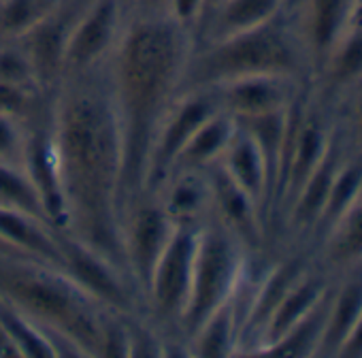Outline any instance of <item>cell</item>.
<instances>
[{
    "label": "cell",
    "mask_w": 362,
    "mask_h": 358,
    "mask_svg": "<svg viewBox=\"0 0 362 358\" xmlns=\"http://www.w3.org/2000/svg\"><path fill=\"white\" fill-rule=\"evenodd\" d=\"M52 143L73 237L109 258H126L119 233L122 137L111 92L77 83L56 109Z\"/></svg>",
    "instance_id": "cell-1"
},
{
    "label": "cell",
    "mask_w": 362,
    "mask_h": 358,
    "mask_svg": "<svg viewBox=\"0 0 362 358\" xmlns=\"http://www.w3.org/2000/svg\"><path fill=\"white\" fill-rule=\"evenodd\" d=\"M188 30L170 13H147L117 47L111 96L122 137V201L147 182L156 132L190 60Z\"/></svg>",
    "instance_id": "cell-2"
},
{
    "label": "cell",
    "mask_w": 362,
    "mask_h": 358,
    "mask_svg": "<svg viewBox=\"0 0 362 358\" xmlns=\"http://www.w3.org/2000/svg\"><path fill=\"white\" fill-rule=\"evenodd\" d=\"M184 75L194 90L216 88L250 75H286L311 81V64L294 24L290 0L271 22L209 41L192 62L188 60Z\"/></svg>",
    "instance_id": "cell-3"
},
{
    "label": "cell",
    "mask_w": 362,
    "mask_h": 358,
    "mask_svg": "<svg viewBox=\"0 0 362 358\" xmlns=\"http://www.w3.org/2000/svg\"><path fill=\"white\" fill-rule=\"evenodd\" d=\"M0 301L54 328L81 354H98L100 322L92 313V299L66 273L35 258L0 256Z\"/></svg>",
    "instance_id": "cell-4"
},
{
    "label": "cell",
    "mask_w": 362,
    "mask_h": 358,
    "mask_svg": "<svg viewBox=\"0 0 362 358\" xmlns=\"http://www.w3.org/2000/svg\"><path fill=\"white\" fill-rule=\"evenodd\" d=\"M243 271L239 239L226 226H209L197 235L190 294L181 322L188 333L197 328L224 303L235 299Z\"/></svg>",
    "instance_id": "cell-5"
},
{
    "label": "cell",
    "mask_w": 362,
    "mask_h": 358,
    "mask_svg": "<svg viewBox=\"0 0 362 358\" xmlns=\"http://www.w3.org/2000/svg\"><path fill=\"white\" fill-rule=\"evenodd\" d=\"M197 231L175 224L173 233L153 267L147 294L153 309L164 318H181L190 294L192 265L197 254Z\"/></svg>",
    "instance_id": "cell-6"
},
{
    "label": "cell",
    "mask_w": 362,
    "mask_h": 358,
    "mask_svg": "<svg viewBox=\"0 0 362 358\" xmlns=\"http://www.w3.org/2000/svg\"><path fill=\"white\" fill-rule=\"evenodd\" d=\"M290 9L313 79L337 41L354 26L356 0H290Z\"/></svg>",
    "instance_id": "cell-7"
},
{
    "label": "cell",
    "mask_w": 362,
    "mask_h": 358,
    "mask_svg": "<svg viewBox=\"0 0 362 358\" xmlns=\"http://www.w3.org/2000/svg\"><path fill=\"white\" fill-rule=\"evenodd\" d=\"M311 81L286 75H250L214 88L220 109L233 117H252L288 109Z\"/></svg>",
    "instance_id": "cell-8"
},
{
    "label": "cell",
    "mask_w": 362,
    "mask_h": 358,
    "mask_svg": "<svg viewBox=\"0 0 362 358\" xmlns=\"http://www.w3.org/2000/svg\"><path fill=\"white\" fill-rule=\"evenodd\" d=\"M218 111L220 103L214 88H199L192 94H186L175 107H170L166 111V120L160 122V128L156 132L147 182L153 179L156 173H162L166 166L175 164L179 151L184 149L194 130Z\"/></svg>",
    "instance_id": "cell-9"
},
{
    "label": "cell",
    "mask_w": 362,
    "mask_h": 358,
    "mask_svg": "<svg viewBox=\"0 0 362 358\" xmlns=\"http://www.w3.org/2000/svg\"><path fill=\"white\" fill-rule=\"evenodd\" d=\"M58 241L62 252V271L86 296L113 309H128L130 294L126 292V286L109 258H105L77 237H66Z\"/></svg>",
    "instance_id": "cell-10"
},
{
    "label": "cell",
    "mask_w": 362,
    "mask_h": 358,
    "mask_svg": "<svg viewBox=\"0 0 362 358\" xmlns=\"http://www.w3.org/2000/svg\"><path fill=\"white\" fill-rule=\"evenodd\" d=\"M119 18V0H88L66 41L64 71H86L100 60L115 41Z\"/></svg>",
    "instance_id": "cell-11"
},
{
    "label": "cell",
    "mask_w": 362,
    "mask_h": 358,
    "mask_svg": "<svg viewBox=\"0 0 362 358\" xmlns=\"http://www.w3.org/2000/svg\"><path fill=\"white\" fill-rule=\"evenodd\" d=\"M88 0H79L73 7H58L52 16L30 28L20 37V47L33 64L37 83L52 81L60 71H64V50L75 20Z\"/></svg>",
    "instance_id": "cell-12"
},
{
    "label": "cell",
    "mask_w": 362,
    "mask_h": 358,
    "mask_svg": "<svg viewBox=\"0 0 362 358\" xmlns=\"http://www.w3.org/2000/svg\"><path fill=\"white\" fill-rule=\"evenodd\" d=\"M347 149H349V143L339 126L330 149L326 151L322 162L313 168V173L305 179V184L300 186V190L288 205V224L296 235H315L317 222L322 218V212L330 192L332 177L343 156L347 154Z\"/></svg>",
    "instance_id": "cell-13"
},
{
    "label": "cell",
    "mask_w": 362,
    "mask_h": 358,
    "mask_svg": "<svg viewBox=\"0 0 362 358\" xmlns=\"http://www.w3.org/2000/svg\"><path fill=\"white\" fill-rule=\"evenodd\" d=\"M173 216L162 207H141L134 212L128 237L124 239L126 260L139 279L141 288L147 292L153 267L173 233Z\"/></svg>",
    "instance_id": "cell-14"
},
{
    "label": "cell",
    "mask_w": 362,
    "mask_h": 358,
    "mask_svg": "<svg viewBox=\"0 0 362 358\" xmlns=\"http://www.w3.org/2000/svg\"><path fill=\"white\" fill-rule=\"evenodd\" d=\"M313 262L330 277L362 267V192L317 239Z\"/></svg>",
    "instance_id": "cell-15"
},
{
    "label": "cell",
    "mask_w": 362,
    "mask_h": 358,
    "mask_svg": "<svg viewBox=\"0 0 362 358\" xmlns=\"http://www.w3.org/2000/svg\"><path fill=\"white\" fill-rule=\"evenodd\" d=\"M313 260L307 254H294L286 260H279L273 269H269L258 284L252 303L247 305V311L241 320V333L239 343L245 339H252L254 345L260 337L262 326L267 324L269 316L277 307V303L286 296V292L309 271Z\"/></svg>",
    "instance_id": "cell-16"
},
{
    "label": "cell",
    "mask_w": 362,
    "mask_h": 358,
    "mask_svg": "<svg viewBox=\"0 0 362 358\" xmlns=\"http://www.w3.org/2000/svg\"><path fill=\"white\" fill-rule=\"evenodd\" d=\"M362 81V24H354L330 50L324 64L311 79L315 96L334 105L345 92Z\"/></svg>",
    "instance_id": "cell-17"
},
{
    "label": "cell",
    "mask_w": 362,
    "mask_h": 358,
    "mask_svg": "<svg viewBox=\"0 0 362 358\" xmlns=\"http://www.w3.org/2000/svg\"><path fill=\"white\" fill-rule=\"evenodd\" d=\"M22 162H24L22 168L26 171L28 179L33 182V186H35V190L43 203V209H45L49 224L66 229V222H69L66 203H64L60 175H58L52 134L35 132L30 139H26Z\"/></svg>",
    "instance_id": "cell-18"
},
{
    "label": "cell",
    "mask_w": 362,
    "mask_h": 358,
    "mask_svg": "<svg viewBox=\"0 0 362 358\" xmlns=\"http://www.w3.org/2000/svg\"><path fill=\"white\" fill-rule=\"evenodd\" d=\"M218 164L247 197L256 201L262 216L264 209H271V179L267 162L256 141L239 124Z\"/></svg>",
    "instance_id": "cell-19"
},
{
    "label": "cell",
    "mask_w": 362,
    "mask_h": 358,
    "mask_svg": "<svg viewBox=\"0 0 362 358\" xmlns=\"http://www.w3.org/2000/svg\"><path fill=\"white\" fill-rule=\"evenodd\" d=\"M334 277L324 273L315 262L309 267V271L286 292V296L277 303L273 313L269 316L267 324L260 330V337L256 341V350L262 345L273 343L279 339L288 328H292L298 320H303L332 288ZM254 350V352H256Z\"/></svg>",
    "instance_id": "cell-20"
},
{
    "label": "cell",
    "mask_w": 362,
    "mask_h": 358,
    "mask_svg": "<svg viewBox=\"0 0 362 358\" xmlns=\"http://www.w3.org/2000/svg\"><path fill=\"white\" fill-rule=\"evenodd\" d=\"M0 237H5L11 246H16L24 254L62 271L60 241L58 237L49 235L47 222L22 209L0 205Z\"/></svg>",
    "instance_id": "cell-21"
},
{
    "label": "cell",
    "mask_w": 362,
    "mask_h": 358,
    "mask_svg": "<svg viewBox=\"0 0 362 358\" xmlns=\"http://www.w3.org/2000/svg\"><path fill=\"white\" fill-rule=\"evenodd\" d=\"M211 190L224 226L241 243H258L262 233V212L256 201L247 197L222 168H218L214 177Z\"/></svg>",
    "instance_id": "cell-22"
},
{
    "label": "cell",
    "mask_w": 362,
    "mask_h": 358,
    "mask_svg": "<svg viewBox=\"0 0 362 358\" xmlns=\"http://www.w3.org/2000/svg\"><path fill=\"white\" fill-rule=\"evenodd\" d=\"M288 7V0H220L205 16L209 41L258 28L277 18Z\"/></svg>",
    "instance_id": "cell-23"
},
{
    "label": "cell",
    "mask_w": 362,
    "mask_h": 358,
    "mask_svg": "<svg viewBox=\"0 0 362 358\" xmlns=\"http://www.w3.org/2000/svg\"><path fill=\"white\" fill-rule=\"evenodd\" d=\"M334 284V282H332ZM330 292L332 288L326 292V296L303 318L298 320L292 328H288L279 339H275L269 345L258 347L254 354H262V356H284V358H303V356H315L320 341H322V333H324V324H326V316H328V303H330Z\"/></svg>",
    "instance_id": "cell-24"
},
{
    "label": "cell",
    "mask_w": 362,
    "mask_h": 358,
    "mask_svg": "<svg viewBox=\"0 0 362 358\" xmlns=\"http://www.w3.org/2000/svg\"><path fill=\"white\" fill-rule=\"evenodd\" d=\"M237 130V122L226 111L214 113L207 122H203L194 134L188 139L184 149L179 151L175 164L181 166H207L214 162H220L226 145L230 143L233 134Z\"/></svg>",
    "instance_id": "cell-25"
},
{
    "label": "cell",
    "mask_w": 362,
    "mask_h": 358,
    "mask_svg": "<svg viewBox=\"0 0 362 358\" xmlns=\"http://www.w3.org/2000/svg\"><path fill=\"white\" fill-rule=\"evenodd\" d=\"M239 313L235 307V299H230L197 328V354L209 358L235 354V345L239 343Z\"/></svg>",
    "instance_id": "cell-26"
},
{
    "label": "cell",
    "mask_w": 362,
    "mask_h": 358,
    "mask_svg": "<svg viewBox=\"0 0 362 358\" xmlns=\"http://www.w3.org/2000/svg\"><path fill=\"white\" fill-rule=\"evenodd\" d=\"M0 324L9 333L20 356H33V358L58 356L56 341L49 335H45V330L39 328L35 320H30L20 309H16L5 301H0Z\"/></svg>",
    "instance_id": "cell-27"
},
{
    "label": "cell",
    "mask_w": 362,
    "mask_h": 358,
    "mask_svg": "<svg viewBox=\"0 0 362 358\" xmlns=\"http://www.w3.org/2000/svg\"><path fill=\"white\" fill-rule=\"evenodd\" d=\"M0 205L22 209L49 224L33 182L28 179L26 171L18 164L0 162Z\"/></svg>",
    "instance_id": "cell-28"
},
{
    "label": "cell",
    "mask_w": 362,
    "mask_h": 358,
    "mask_svg": "<svg viewBox=\"0 0 362 358\" xmlns=\"http://www.w3.org/2000/svg\"><path fill=\"white\" fill-rule=\"evenodd\" d=\"M60 7V0H0V35L20 39Z\"/></svg>",
    "instance_id": "cell-29"
},
{
    "label": "cell",
    "mask_w": 362,
    "mask_h": 358,
    "mask_svg": "<svg viewBox=\"0 0 362 358\" xmlns=\"http://www.w3.org/2000/svg\"><path fill=\"white\" fill-rule=\"evenodd\" d=\"M332 109L347 143L362 154V81L345 92Z\"/></svg>",
    "instance_id": "cell-30"
},
{
    "label": "cell",
    "mask_w": 362,
    "mask_h": 358,
    "mask_svg": "<svg viewBox=\"0 0 362 358\" xmlns=\"http://www.w3.org/2000/svg\"><path fill=\"white\" fill-rule=\"evenodd\" d=\"M0 79L13 86H20V88H28V90L30 86L37 83L33 64L22 52V47L0 50Z\"/></svg>",
    "instance_id": "cell-31"
},
{
    "label": "cell",
    "mask_w": 362,
    "mask_h": 358,
    "mask_svg": "<svg viewBox=\"0 0 362 358\" xmlns=\"http://www.w3.org/2000/svg\"><path fill=\"white\" fill-rule=\"evenodd\" d=\"M24 145L26 139L13 117L0 113V162L18 164V158L24 156Z\"/></svg>",
    "instance_id": "cell-32"
},
{
    "label": "cell",
    "mask_w": 362,
    "mask_h": 358,
    "mask_svg": "<svg viewBox=\"0 0 362 358\" xmlns=\"http://www.w3.org/2000/svg\"><path fill=\"white\" fill-rule=\"evenodd\" d=\"M30 109V94L28 88H20L0 79V113L3 115H24Z\"/></svg>",
    "instance_id": "cell-33"
},
{
    "label": "cell",
    "mask_w": 362,
    "mask_h": 358,
    "mask_svg": "<svg viewBox=\"0 0 362 358\" xmlns=\"http://www.w3.org/2000/svg\"><path fill=\"white\" fill-rule=\"evenodd\" d=\"M203 188H199L197 184H190V182H184V184H179L170 197V209L168 214L173 216H192L201 201H203Z\"/></svg>",
    "instance_id": "cell-34"
},
{
    "label": "cell",
    "mask_w": 362,
    "mask_h": 358,
    "mask_svg": "<svg viewBox=\"0 0 362 358\" xmlns=\"http://www.w3.org/2000/svg\"><path fill=\"white\" fill-rule=\"evenodd\" d=\"M168 3V13L184 26H192L205 16L207 0H166Z\"/></svg>",
    "instance_id": "cell-35"
},
{
    "label": "cell",
    "mask_w": 362,
    "mask_h": 358,
    "mask_svg": "<svg viewBox=\"0 0 362 358\" xmlns=\"http://www.w3.org/2000/svg\"><path fill=\"white\" fill-rule=\"evenodd\" d=\"M337 356H341V358H362V313L356 320L349 335L345 337V341L341 343Z\"/></svg>",
    "instance_id": "cell-36"
},
{
    "label": "cell",
    "mask_w": 362,
    "mask_h": 358,
    "mask_svg": "<svg viewBox=\"0 0 362 358\" xmlns=\"http://www.w3.org/2000/svg\"><path fill=\"white\" fill-rule=\"evenodd\" d=\"M0 256H16V258H33L28 254H24L22 250H18L16 246H11L5 237H0ZM37 260V258H35Z\"/></svg>",
    "instance_id": "cell-37"
},
{
    "label": "cell",
    "mask_w": 362,
    "mask_h": 358,
    "mask_svg": "<svg viewBox=\"0 0 362 358\" xmlns=\"http://www.w3.org/2000/svg\"><path fill=\"white\" fill-rule=\"evenodd\" d=\"M218 3H220V0H207V9H205V13H207V11H209L211 7H216ZM203 18H205V16H203Z\"/></svg>",
    "instance_id": "cell-38"
},
{
    "label": "cell",
    "mask_w": 362,
    "mask_h": 358,
    "mask_svg": "<svg viewBox=\"0 0 362 358\" xmlns=\"http://www.w3.org/2000/svg\"><path fill=\"white\" fill-rule=\"evenodd\" d=\"M149 3H162V0H149Z\"/></svg>",
    "instance_id": "cell-39"
}]
</instances>
